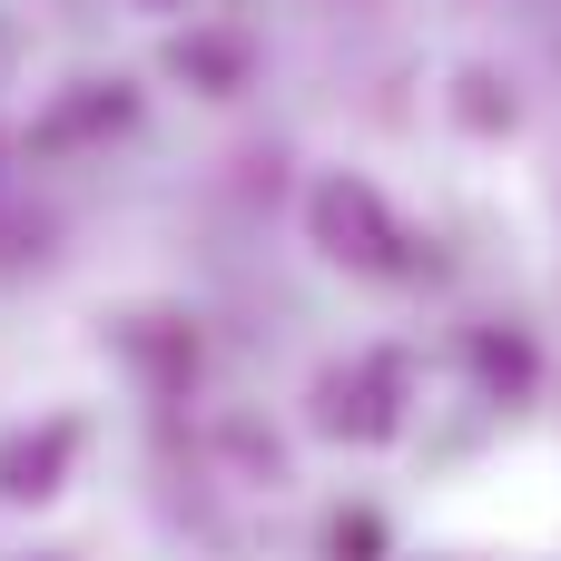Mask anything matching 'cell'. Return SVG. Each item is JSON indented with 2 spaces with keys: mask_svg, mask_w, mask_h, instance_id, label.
I'll return each instance as SVG.
<instances>
[{
  "mask_svg": "<svg viewBox=\"0 0 561 561\" xmlns=\"http://www.w3.org/2000/svg\"><path fill=\"white\" fill-rule=\"evenodd\" d=\"M59 463H69V424L10 434V444H0V493H10V503H49V493H59Z\"/></svg>",
  "mask_w": 561,
  "mask_h": 561,
  "instance_id": "6da1fadb",
  "label": "cell"
},
{
  "mask_svg": "<svg viewBox=\"0 0 561 561\" xmlns=\"http://www.w3.org/2000/svg\"><path fill=\"white\" fill-rule=\"evenodd\" d=\"M316 227H325V247H335V256L385 266V217H375V197H365V187H325V197H316Z\"/></svg>",
  "mask_w": 561,
  "mask_h": 561,
  "instance_id": "7a4b0ae2",
  "label": "cell"
},
{
  "mask_svg": "<svg viewBox=\"0 0 561 561\" xmlns=\"http://www.w3.org/2000/svg\"><path fill=\"white\" fill-rule=\"evenodd\" d=\"M138 10H178V0H138Z\"/></svg>",
  "mask_w": 561,
  "mask_h": 561,
  "instance_id": "3957f363",
  "label": "cell"
}]
</instances>
